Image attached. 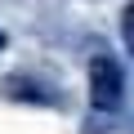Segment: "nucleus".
<instances>
[{"label":"nucleus","instance_id":"1","mask_svg":"<svg viewBox=\"0 0 134 134\" xmlns=\"http://www.w3.org/2000/svg\"><path fill=\"white\" fill-rule=\"evenodd\" d=\"M90 103L98 112H116L125 103V67L112 54H94L90 58Z\"/></svg>","mask_w":134,"mask_h":134},{"label":"nucleus","instance_id":"2","mask_svg":"<svg viewBox=\"0 0 134 134\" xmlns=\"http://www.w3.org/2000/svg\"><path fill=\"white\" fill-rule=\"evenodd\" d=\"M9 98H31V103H58V94H40V85L36 81H27V76H14L9 85Z\"/></svg>","mask_w":134,"mask_h":134},{"label":"nucleus","instance_id":"3","mask_svg":"<svg viewBox=\"0 0 134 134\" xmlns=\"http://www.w3.org/2000/svg\"><path fill=\"white\" fill-rule=\"evenodd\" d=\"M121 40H125V49L134 54V5L121 9Z\"/></svg>","mask_w":134,"mask_h":134},{"label":"nucleus","instance_id":"4","mask_svg":"<svg viewBox=\"0 0 134 134\" xmlns=\"http://www.w3.org/2000/svg\"><path fill=\"white\" fill-rule=\"evenodd\" d=\"M0 54H5V31H0Z\"/></svg>","mask_w":134,"mask_h":134}]
</instances>
